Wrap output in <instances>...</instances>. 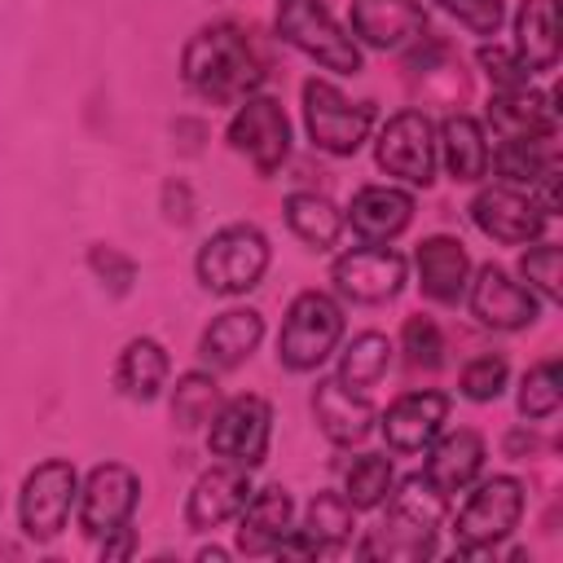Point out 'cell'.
Returning <instances> with one entry per match:
<instances>
[{"mask_svg": "<svg viewBox=\"0 0 563 563\" xmlns=\"http://www.w3.org/2000/svg\"><path fill=\"white\" fill-rule=\"evenodd\" d=\"M180 75L198 97L216 106H238L264 84V62L255 57L238 22H211L194 31V40L185 44Z\"/></svg>", "mask_w": 563, "mask_h": 563, "instance_id": "6da1fadb", "label": "cell"}, {"mask_svg": "<svg viewBox=\"0 0 563 563\" xmlns=\"http://www.w3.org/2000/svg\"><path fill=\"white\" fill-rule=\"evenodd\" d=\"M449 497L427 479L409 475L387 493V519L374 528V537L361 545V554H387V559H422L431 554L435 528L444 519Z\"/></svg>", "mask_w": 563, "mask_h": 563, "instance_id": "7a4b0ae2", "label": "cell"}, {"mask_svg": "<svg viewBox=\"0 0 563 563\" xmlns=\"http://www.w3.org/2000/svg\"><path fill=\"white\" fill-rule=\"evenodd\" d=\"M194 268L211 295H246L268 273V238L255 224H224L202 242Z\"/></svg>", "mask_w": 563, "mask_h": 563, "instance_id": "3957f363", "label": "cell"}, {"mask_svg": "<svg viewBox=\"0 0 563 563\" xmlns=\"http://www.w3.org/2000/svg\"><path fill=\"white\" fill-rule=\"evenodd\" d=\"M339 334H343V308L321 290H303L286 308V321L277 334V361L295 374H308L334 352Z\"/></svg>", "mask_w": 563, "mask_h": 563, "instance_id": "277c9868", "label": "cell"}, {"mask_svg": "<svg viewBox=\"0 0 563 563\" xmlns=\"http://www.w3.org/2000/svg\"><path fill=\"white\" fill-rule=\"evenodd\" d=\"M277 35L325 70H339V75L361 70L356 40L330 18L321 0H277Z\"/></svg>", "mask_w": 563, "mask_h": 563, "instance_id": "5b68a950", "label": "cell"}, {"mask_svg": "<svg viewBox=\"0 0 563 563\" xmlns=\"http://www.w3.org/2000/svg\"><path fill=\"white\" fill-rule=\"evenodd\" d=\"M523 515V484L515 475H493L484 479L466 506L457 510V523H453V537H457V550L462 554H479V550H493L497 541H506L515 532Z\"/></svg>", "mask_w": 563, "mask_h": 563, "instance_id": "8992f818", "label": "cell"}, {"mask_svg": "<svg viewBox=\"0 0 563 563\" xmlns=\"http://www.w3.org/2000/svg\"><path fill=\"white\" fill-rule=\"evenodd\" d=\"M303 123L317 150L325 154H356L361 141L369 136L374 106L369 101H347L330 79H308L303 84Z\"/></svg>", "mask_w": 563, "mask_h": 563, "instance_id": "52a82bcc", "label": "cell"}, {"mask_svg": "<svg viewBox=\"0 0 563 563\" xmlns=\"http://www.w3.org/2000/svg\"><path fill=\"white\" fill-rule=\"evenodd\" d=\"M268 435H273V409H268L264 396H233L207 422L211 453L220 462H233V466H246V471H255L264 462Z\"/></svg>", "mask_w": 563, "mask_h": 563, "instance_id": "ba28073f", "label": "cell"}, {"mask_svg": "<svg viewBox=\"0 0 563 563\" xmlns=\"http://www.w3.org/2000/svg\"><path fill=\"white\" fill-rule=\"evenodd\" d=\"M79 497V475L70 462L62 457H48L40 462L26 484H22V497H18V519H22V532L31 541H53L66 519H70V506Z\"/></svg>", "mask_w": 563, "mask_h": 563, "instance_id": "9c48e42d", "label": "cell"}, {"mask_svg": "<svg viewBox=\"0 0 563 563\" xmlns=\"http://www.w3.org/2000/svg\"><path fill=\"white\" fill-rule=\"evenodd\" d=\"M229 145L238 154H246L264 176H273L290 154V123H286L282 101L260 97V92L238 101V110L229 119Z\"/></svg>", "mask_w": 563, "mask_h": 563, "instance_id": "30bf717a", "label": "cell"}, {"mask_svg": "<svg viewBox=\"0 0 563 563\" xmlns=\"http://www.w3.org/2000/svg\"><path fill=\"white\" fill-rule=\"evenodd\" d=\"M330 282L352 303H387L405 286V255L391 251L387 242H365L330 264Z\"/></svg>", "mask_w": 563, "mask_h": 563, "instance_id": "8fae6325", "label": "cell"}, {"mask_svg": "<svg viewBox=\"0 0 563 563\" xmlns=\"http://www.w3.org/2000/svg\"><path fill=\"white\" fill-rule=\"evenodd\" d=\"M374 158L387 176H400L409 185H431L435 176V128L422 110H400L383 123Z\"/></svg>", "mask_w": 563, "mask_h": 563, "instance_id": "7c38bea8", "label": "cell"}, {"mask_svg": "<svg viewBox=\"0 0 563 563\" xmlns=\"http://www.w3.org/2000/svg\"><path fill=\"white\" fill-rule=\"evenodd\" d=\"M136 497H141L136 471H128L119 462L92 466L84 488H79V528L88 537H110V532L128 528V519L136 510Z\"/></svg>", "mask_w": 563, "mask_h": 563, "instance_id": "4fadbf2b", "label": "cell"}, {"mask_svg": "<svg viewBox=\"0 0 563 563\" xmlns=\"http://www.w3.org/2000/svg\"><path fill=\"white\" fill-rule=\"evenodd\" d=\"M471 216L479 224V233H488L493 242L519 246V242H537L550 211L537 202V194H523L519 185H488L475 194Z\"/></svg>", "mask_w": 563, "mask_h": 563, "instance_id": "5bb4252c", "label": "cell"}, {"mask_svg": "<svg viewBox=\"0 0 563 563\" xmlns=\"http://www.w3.org/2000/svg\"><path fill=\"white\" fill-rule=\"evenodd\" d=\"M246 497H251V471L233 466V462H220V466L198 475V484L185 501V519H189L194 532H211V528L238 519Z\"/></svg>", "mask_w": 563, "mask_h": 563, "instance_id": "9a60e30c", "label": "cell"}, {"mask_svg": "<svg viewBox=\"0 0 563 563\" xmlns=\"http://www.w3.org/2000/svg\"><path fill=\"white\" fill-rule=\"evenodd\" d=\"M352 31L369 48H409L427 35V9L418 0H352Z\"/></svg>", "mask_w": 563, "mask_h": 563, "instance_id": "2e32d148", "label": "cell"}, {"mask_svg": "<svg viewBox=\"0 0 563 563\" xmlns=\"http://www.w3.org/2000/svg\"><path fill=\"white\" fill-rule=\"evenodd\" d=\"M471 312L493 330H519L537 317V295L519 286L506 268L484 264L471 282Z\"/></svg>", "mask_w": 563, "mask_h": 563, "instance_id": "e0dca14e", "label": "cell"}, {"mask_svg": "<svg viewBox=\"0 0 563 563\" xmlns=\"http://www.w3.org/2000/svg\"><path fill=\"white\" fill-rule=\"evenodd\" d=\"M352 537V501L343 493H317L303 510V528H290L273 554H330Z\"/></svg>", "mask_w": 563, "mask_h": 563, "instance_id": "ac0fdd59", "label": "cell"}, {"mask_svg": "<svg viewBox=\"0 0 563 563\" xmlns=\"http://www.w3.org/2000/svg\"><path fill=\"white\" fill-rule=\"evenodd\" d=\"M488 123L501 141H545L554 136V106L545 92L528 84L497 88L488 101Z\"/></svg>", "mask_w": 563, "mask_h": 563, "instance_id": "d6986e66", "label": "cell"}, {"mask_svg": "<svg viewBox=\"0 0 563 563\" xmlns=\"http://www.w3.org/2000/svg\"><path fill=\"white\" fill-rule=\"evenodd\" d=\"M449 422V396L444 391H409L400 396L387 418H383V435L396 453H422Z\"/></svg>", "mask_w": 563, "mask_h": 563, "instance_id": "ffe728a7", "label": "cell"}, {"mask_svg": "<svg viewBox=\"0 0 563 563\" xmlns=\"http://www.w3.org/2000/svg\"><path fill=\"white\" fill-rule=\"evenodd\" d=\"M290 519H295V501L282 484L251 488L246 506L238 510V550L242 554H273L286 541Z\"/></svg>", "mask_w": 563, "mask_h": 563, "instance_id": "44dd1931", "label": "cell"}, {"mask_svg": "<svg viewBox=\"0 0 563 563\" xmlns=\"http://www.w3.org/2000/svg\"><path fill=\"white\" fill-rule=\"evenodd\" d=\"M312 418L330 444H361L374 431V405L365 391L343 387L339 378H321L312 391Z\"/></svg>", "mask_w": 563, "mask_h": 563, "instance_id": "7402d4cb", "label": "cell"}, {"mask_svg": "<svg viewBox=\"0 0 563 563\" xmlns=\"http://www.w3.org/2000/svg\"><path fill=\"white\" fill-rule=\"evenodd\" d=\"M427 449H431V453H427V471H422V475H427L444 497L471 488L475 475L484 471V440H479V431H471V427H457V431H449V435H435Z\"/></svg>", "mask_w": 563, "mask_h": 563, "instance_id": "603a6c76", "label": "cell"}, {"mask_svg": "<svg viewBox=\"0 0 563 563\" xmlns=\"http://www.w3.org/2000/svg\"><path fill=\"white\" fill-rule=\"evenodd\" d=\"M260 339H264V317L255 308H229L202 330L198 356L211 369H233L260 347Z\"/></svg>", "mask_w": 563, "mask_h": 563, "instance_id": "cb8c5ba5", "label": "cell"}, {"mask_svg": "<svg viewBox=\"0 0 563 563\" xmlns=\"http://www.w3.org/2000/svg\"><path fill=\"white\" fill-rule=\"evenodd\" d=\"M466 277H471V255L457 238L435 233L418 246V286H422L427 299L457 303L462 290H466Z\"/></svg>", "mask_w": 563, "mask_h": 563, "instance_id": "d4e9b609", "label": "cell"}, {"mask_svg": "<svg viewBox=\"0 0 563 563\" xmlns=\"http://www.w3.org/2000/svg\"><path fill=\"white\" fill-rule=\"evenodd\" d=\"M409 216H413V198L396 185H365L347 207V224L365 242H391L396 233H405Z\"/></svg>", "mask_w": 563, "mask_h": 563, "instance_id": "484cf974", "label": "cell"}, {"mask_svg": "<svg viewBox=\"0 0 563 563\" xmlns=\"http://www.w3.org/2000/svg\"><path fill=\"white\" fill-rule=\"evenodd\" d=\"M559 57V0H523L515 18V62L532 70H550Z\"/></svg>", "mask_w": 563, "mask_h": 563, "instance_id": "4316f807", "label": "cell"}, {"mask_svg": "<svg viewBox=\"0 0 563 563\" xmlns=\"http://www.w3.org/2000/svg\"><path fill=\"white\" fill-rule=\"evenodd\" d=\"M435 154L444 158L453 180H484L488 172V141L471 114H449L435 132Z\"/></svg>", "mask_w": 563, "mask_h": 563, "instance_id": "83f0119b", "label": "cell"}, {"mask_svg": "<svg viewBox=\"0 0 563 563\" xmlns=\"http://www.w3.org/2000/svg\"><path fill=\"white\" fill-rule=\"evenodd\" d=\"M167 369H172V361H167L163 343L141 334V339H132V343L119 352L114 383H119V391L132 396V400H154V396L163 391V383H167Z\"/></svg>", "mask_w": 563, "mask_h": 563, "instance_id": "f1b7e54d", "label": "cell"}, {"mask_svg": "<svg viewBox=\"0 0 563 563\" xmlns=\"http://www.w3.org/2000/svg\"><path fill=\"white\" fill-rule=\"evenodd\" d=\"M286 224L299 242H308L312 251H330L343 233V211L325 198V194H290L286 198Z\"/></svg>", "mask_w": 563, "mask_h": 563, "instance_id": "f546056e", "label": "cell"}, {"mask_svg": "<svg viewBox=\"0 0 563 563\" xmlns=\"http://www.w3.org/2000/svg\"><path fill=\"white\" fill-rule=\"evenodd\" d=\"M387 365H391V343H387V334L365 330V334H356V339L347 343V352L339 356V374H334V378H339L343 387L369 396V387H378V378L387 374Z\"/></svg>", "mask_w": 563, "mask_h": 563, "instance_id": "4dcf8cb0", "label": "cell"}, {"mask_svg": "<svg viewBox=\"0 0 563 563\" xmlns=\"http://www.w3.org/2000/svg\"><path fill=\"white\" fill-rule=\"evenodd\" d=\"M391 484H396L391 462L383 453H361V457H352V466L343 475V497L352 501V510H374L387 501Z\"/></svg>", "mask_w": 563, "mask_h": 563, "instance_id": "1f68e13d", "label": "cell"}, {"mask_svg": "<svg viewBox=\"0 0 563 563\" xmlns=\"http://www.w3.org/2000/svg\"><path fill=\"white\" fill-rule=\"evenodd\" d=\"M216 409H220V387H216V378L202 374V369H189V374L176 383V391H172V418H176V427L194 431V427L211 422Z\"/></svg>", "mask_w": 563, "mask_h": 563, "instance_id": "d6a6232c", "label": "cell"}, {"mask_svg": "<svg viewBox=\"0 0 563 563\" xmlns=\"http://www.w3.org/2000/svg\"><path fill=\"white\" fill-rule=\"evenodd\" d=\"M563 400V383H559V361H541L523 374L519 387V413L523 418H550Z\"/></svg>", "mask_w": 563, "mask_h": 563, "instance_id": "836d02e7", "label": "cell"}, {"mask_svg": "<svg viewBox=\"0 0 563 563\" xmlns=\"http://www.w3.org/2000/svg\"><path fill=\"white\" fill-rule=\"evenodd\" d=\"M519 273H523V282H528V290H537L541 299L559 303L563 286H559V246H554V242L532 246V251L519 260Z\"/></svg>", "mask_w": 563, "mask_h": 563, "instance_id": "e575fe53", "label": "cell"}, {"mask_svg": "<svg viewBox=\"0 0 563 563\" xmlns=\"http://www.w3.org/2000/svg\"><path fill=\"white\" fill-rule=\"evenodd\" d=\"M400 343H405V356L413 369H435L444 361V339L431 317H409L400 330Z\"/></svg>", "mask_w": 563, "mask_h": 563, "instance_id": "d590c367", "label": "cell"}, {"mask_svg": "<svg viewBox=\"0 0 563 563\" xmlns=\"http://www.w3.org/2000/svg\"><path fill=\"white\" fill-rule=\"evenodd\" d=\"M506 387V356H475L462 369V396L466 400H497Z\"/></svg>", "mask_w": 563, "mask_h": 563, "instance_id": "8d00e7d4", "label": "cell"}, {"mask_svg": "<svg viewBox=\"0 0 563 563\" xmlns=\"http://www.w3.org/2000/svg\"><path fill=\"white\" fill-rule=\"evenodd\" d=\"M444 13H453L475 35H497L501 26V0H440Z\"/></svg>", "mask_w": 563, "mask_h": 563, "instance_id": "74e56055", "label": "cell"}, {"mask_svg": "<svg viewBox=\"0 0 563 563\" xmlns=\"http://www.w3.org/2000/svg\"><path fill=\"white\" fill-rule=\"evenodd\" d=\"M479 66L488 70V79H493L497 88L528 84V70L515 62V53H506V48H497V44H484V48H479Z\"/></svg>", "mask_w": 563, "mask_h": 563, "instance_id": "f35d334b", "label": "cell"}]
</instances>
